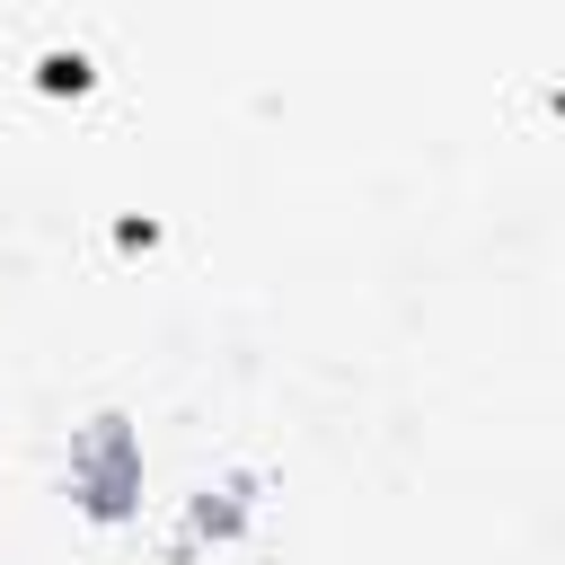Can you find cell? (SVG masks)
<instances>
[{"mask_svg": "<svg viewBox=\"0 0 565 565\" xmlns=\"http://www.w3.org/2000/svg\"><path fill=\"white\" fill-rule=\"evenodd\" d=\"M62 486H71V503L88 512V521H132L141 512V441H132V415H88L79 433H71V468H62Z\"/></svg>", "mask_w": 565, "mask_h": 565, "instance_id": "cell-1", "label": "cell"}, {"mask_svg": "<svg viewBox=\"0 0 565 565\" xmlns=\"http://www.w3.org/2000/svg\"><path fill=\"white\" fill-rule=\"evenodd\" d=\"M247 512H256V477H221V486H203V494L185 503V547H177V556H194L203 539L230 547V539L247 530Z\"/></svg>", "mask_w": 565, "mask_h": 565, "instance_id": "cell-2", "label": "cell"}, {"mask_svg": "<svg viewBox=\"0 0 565 565\" xmlns=\"http://www.w3.org/2000/svg\"><path fill=\"white\" fill-rule=\"evenodd\" d=\"M35 79H44L53 97H62V88H88V53H44V62H35Z\"/></svg>", "mask_w": 565, "mask_h": 565, "instance_id": "cell-3", "label": "cell"}]
</instances>
